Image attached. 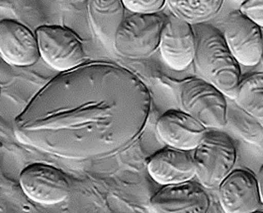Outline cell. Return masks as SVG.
<instances>
[{
  "label": "cell",
  "mask_w": 263,
  "mask_h": 213,
  "mask_svg": "<svg viewBox=\"0 0 263 213\" xmlns=\"http://www.w3.org/2000/svg\"><path fill=\"white\" fill-rule=\"evenodd\" d=\"M196 50L193 65L199 77L234 99L241 79L240 65L226 44L223 33L207 22L194 24Z\"/></svg>",
  "instance_id": "6da1fadb"
},
{
  "label": "cell",
  "mask_w": 263,
  "mask_h": 213,
  "mask_svg": "<svg viewBox=\"0 0 263 213\" xmlns=\"http://www.w3.org/2000/svg\"><path fill=\"white\" fill-rule=\"evenodd\" d=\"M174 84L181 110L200 121L207 130H221L227 125V97L221 90L201 77H187Z\"/></svg>",
  "instance_id": "7a4b0ae2"
},
{
  "label": "cell",
  "mask_w": 263,
  "mask_h": 213,
  "mask_svg": "<svg viewBox=\"0 0 263 213\" xmlns=\"http://www.w3.org/2000/svg\"><path fill=\"white\" fill-rule=\"evenodd\" d=\"M192 155L198 182L206 189H217L237 162L233 139L219 130H208Z\"/></svg>",
  "instance_id": "3957f363"
},
{
  "label": "cell",
  "mask_w": 263,
  "mask_h": 213,
  "mask_svg": "<svg viewBox=\"0 0 263 213\" xmlns=\"http://www.w3.org/2000/svg\"><path fill=\"white\" fill-rule=\"evenodd\" d=\"M166 14L133 13L124 18L115 34L113 48L128 59H145L158 50Z\"/></svg>",
  "instance_id": "277c9868"
},
{
  "label": "cell",
  "mask_w": 263,
  "mask_h": 213,
  "mask_svg": "<svg viewBox=\"0 0 263 213\" xmlns=\"http://www.w3.org/2000/svg\"><path fill=\"white\" fill-rule=\"evenodd\" d=\"M40 56L59 71H66L81 65L86 54L79 37L61 26H41L36 30Z\"/></svg>",
  "instance_id": "5b68a950"
},
{
  "label": "cell",
  "mask_w": 263,
  "mask_h": 213,
  "mask_svg": "<svg viewBox=\"0 0 263 213\" xmlns=\"http://www.w3.org/2000/svg\"><path fill=\"white\" fill-rule=\"evenodd\" d=\"M222 33L227 46L240 66H258L262 54L261 27L238 9L227 15Z\"/></svg>",
  "instance_id": "8992f818"
},
{
  "label": "cell",
  "mask_w": 263,
  "mask_h": 213,
  "mask_svg": "<svg viewBox=\"0 0 263 213\" xmlns=\"http://www.w3.org/2000/svg\"><path fill=\"white\" fill-rule=\"evenodd\" d=\"M162 60L175 71H183L193 63L196 37L193 25L174 14H166L158 47Z\"/></svg>",
  "instance_id": "52a82bcc"
},
{
  "label": "cell",
  "mask_w": 263,
  "mask_h": 213,
  "mask_svg": "<svg viewBox=\"0 0 263 213\" xmlns=\"http://www.w3.org/2000/svg\"><path fill=\"white\" fill-rule=\"evenodd\" d=\"M20 185L30 200L45 205L64 201L70 191L68 181L62 171L40 163L32 164L22 171Z\"/></svg>",
  "instance_id": "ba28073f"
},
{
  "label": "cell",
  "mask_w": 263,
  "mask_h": 213,
  "mask_svg": "<svg viewBox=\"0 0 263 213\" xmlns=\"http://www.w3.org/2000/svg\"><path fill=\"white\" fill-rule=\"evenodd\" d=\"M210 204L206 188L193 180L162 186L149 200L151 209L158 213H205Z\"/></svg>",
  "instance_id": "9c48e42d"
},
{
  "label": "cell",
  "mask_w": 263,
  "mask_h": 213,
  "mask_svg": "<svg viewBox=\"0 0 263 213\" xmlns=\"http://www.w3.org/2000/svg\"><path fill=\"white\" fill-rule=\"evenodd\" d=\"M220 204L226 213H251L261 205L256 175L247 169H236L218 186Z\"/></svg>",
  "instance_id": "30bf717a"
},
{
  "label": "cell",
  "mask_w": 263,
  "mask_h": 213,
  "mask_svg": "<svg viewBox=\"0 0 263 213\" xmlns=\"http://www.w3.org/2000/svg\"><path fill=\"white\" fill-rule=\"evenodd\" d=\"M156 131L165 145L191 151L208 130L182 110H168L158 118Z\"/></svg>",
  "instance_id": "8fae6325"
},
{
  "label": "cell",
  "mask_w": 263,
  "mask_h": 213,
  "mask_svg": "<svg viewBox=\"0 0 263 213\" xmlns=\"http://www.w3.org/2000/svg\"><path fill=\"white\" fill-rule=\"evenodd\" d=\"M0 54L12 66L35 65L40 57L36 35L15 20L0 21Z\"/></svg>",
  "instance_id": "7c38bea8"
},
{
  "label": "cell",
  "mask_w": 263,
  "mask_h": 213,
  "mask_svg": "<svg viewBox=\"0 0 263 213\" xmlns=\"http://www.w3.org/2000/svg\"><path fill=\"white\" fill-rule=\"evenodd\" d=\"M147 172L160 186L182 183L196 177V168L191 151L167 145L149 157Z\"/></svg>",
  "instance_id": "4fadbf2b"
},
{
  "label": "cell",
  "mask_w": 263,
  "mask_h": 213,
  "mask_svg": "<svg viewBox=\"0 0 263 213\" xmlns=\"http://www.w3.org/2000/svg\"><path fill=\"white\" fill-rule=\"evenodd\" d=\"M88 18L95 35L113 45L115 34L125 18L122 0H86Z\"/></svg>",
  "instance_id": "5bb4252c"
},
{
  "label": "cell",
  "mask_w": 263,
  "mask_h": 213,
  "mask_svg": "<svg viewBox=\"0 0 263 213\" xmlns=\"http://www.w3.org/2000/svg\"><path fill=\"white\" fill-rule=\"evenodd\" d=\"M224 0H166L171 13L190 24L208 22L222 9Z\"/></svg>",
  "instance_id": "9a60e30c"
},
{
  "label": "cell",
  "mask_w": 263,
  "mask_h": 213,
  "mask_svg": "<svg viewBox=\"0 0 263 213\" xmlns=\"http://www.w3.org/2000/svg\"><path fill=\"white\" fill-rule=\"evenodd\" d=\"M233 101L256 119H263V71L241 77Z\"/></svg>",
  "instance_id": "2e32d148"
},
{
  "label": "cell",
  "mask_w": 263,
  "mask_h": 213,
  "mask_svg": "<svg viewBox=\"0 0 263 213\" xmlns=\"http://www.w3.org/2000/svg\"><path fill=\"white\" fill-rule=\"evenodd\" d=\"M227 120L247 142L263 145V126L258 119L251 116L234 102L227 110Z\"/></svg>",
  "instance_id": "e0dca14e"
},
{
  "label": "cell",
  "mask_w": 263,
  "mask_h": 213,
  "mask_svg": "<svg viewBox=\"0 0 263 213\" xmlns=\"http://www.w3.org/2000/svg\"><path fill=\"white\" fill-rule=\"evenodd\" d=\"M132 13H158L166 5V0H122Z\"/></svg>",
  "instance_id": "ac0fdd59"
},
{
  "label": "cell",
  "mask_w": 263,
  "mask_h": 213,
  "mask_svg": "<svg viewBox=\"0 0 263 213\" xmlns=\"http://www.w3.org/2000/svg\"><path fill=\"white\" fill-rule=\"evenodd\" d=\"M239 11L263 29V0H247L239 6Z\"/></svg>",
  "instance_id": "d6986e66"
},
{
  "label": "cell",
  "mask_w": 263,
  "mask_h": 213,
  "mask_svg": "<svg viewBox=\"0 0 263 213\" xmlns=\"http://www.w3.org/2000/svg\"><path fill=\"white\" fill-rule=\"evenodd\" d=\"M257 178V184H258V189H259V195H260V200H261V205H263V164L256 175Z\"/></svg>",
  "instance_id": "ffe728a7"
},
{
  "label": "cell",
  "mask_w": 263,
  "mask_h": 213,
  "mask_svg": "<svg viewBox=\"0 0 263 213\" xmlns=\"http://www.w3.org/2000/svg\"><path fill=\"white\" fill-rule=\"evenodd\" d=\"M262 34H263V29H262ZM258 70L257 71H263V46H262V54H261V58H260V61H259V63H258Z\"/></svg>",
  "instance_id": "44dd1931"
},
{
  "label": "cell",
  "mask_w": 263,
  "mask_h": 213,
  "mask_svg": "<svg viewBox=\"0 0 263 213\" xmlns=\"http://www.w3.org/2000/svg\"><path fill=\"white\" fill-rule=\"evenodd\" d=\"M232 2H234L235 4H237L238 6H240L242 3H245L247 0H231Z\"/></svg>",
  "instance_id": "7402d4cb"
},
{
  "label": "cell",
  "mask_w": 263,
  "mask_h": 213,
  "mask_svg": "<svg viewBox=\"0 0 263 213\" xmlns=\"http://www.w3.org/2000/svg\"><path fill=\"white\" fill-rule=\"evenodd\" d=\"M259 121H260V123H261V125L263 126V119H261V120H259Z\"/></svg>",
  "instance_id": "603a6c76"
},
{
  "label": "cell",
  "mask_w": 263,
  "mask_h": 213,
  "mask_svg": "<svg viewBox=\"0 0 263 213\" xmlns=\"http://www.w3.org/2000/svg\"><path fill=\"white\" fill-rule=\"evenodd\" d=\"M262 146H263V145H262Z\"/></svg>",
  "instance_id": "cb8c5ba5"
}]
</instances>
